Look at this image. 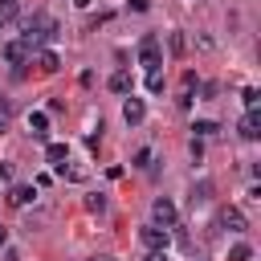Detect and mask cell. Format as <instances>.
Segmentation results:
<instances>
[{
	"instance_id": "cell-1",
	"label": "cell",
	"mask_w": 261,
	"mask_h": 261,
	"mask_svg": "<svg viewBox=\"0 0 261 261\" xmlns=\"http://www.w3.org/2000/svg\"><path fill=\"white\" fill-rule=\"evenodd\" d=\"M151 216H155L159 228H175V204H171L167 196H159V200L151 204Z\"/></svg>"
},
{
	"instance_id": "cell-2",
	"label": "cell",
	"mask_w": 261,
	"mask_h": 261,
	"mask_svg": "<svg viewBox=\"0 0 261 261\" xmlns=\"http://www.w3.org/2000/svg\"><path fill=\"white\" fill-rule=\"evenodd\" d=\"M139 61L151 65V69H159V37H155V33H147V37L139 41Z\"/></svg>"
},
{
	"instance_id": "cell-3",
	"label": "cell",
	"mask_w": 261,
	"mask_h": 261,
	"mask_svg": "<svg viewBox=\"0 0 261 261\" xmlns=\"http://www.w3.org/2000/svg\"><path fill=\"white\" fill-rule=\"evenodd\" d=\"M139 241H143L151 253H163V249H167V228H159V224H147V228L139 232Z\"/></svg>"
},
{
	"instance_id": "cell-4",
	"label": "cell",
	"mask_w": 261,
	"mask_h": 261,
	"mask_svg": "<svg viewBox=\"0 0 261 261\" xmlns=\"http://www.w3.org/2000/svg\"><path fill=\"white\" fill-rule=\"evenodd\" d=\"M122 118H126V126H139V122L147 118V106H143V98H126V102H122Z\"/></svg>"
},
{
	"instance_id": "cell-5",
	"label": "cell",
	"mask_w": 261,
	"mask_h": 261,
	"mask_svg": "<svg viewBox=\"0 0 261 261\" xmlns=\"http://www.w3.org/2000/svg\"><path fill=\"white\" fill-rule=\"evenodd\" d=\"M237 130H241V139H261V114H257V110H249V114L241 118V126H237Z\"/></svg>"
},
{
	"instance_id": "cell-6",
	"label": "cell",
	"mask_w": 261,
	"mask_h": 261,
	"mask_svg": "<svg viewBox=\"0 0 261 261\" xmlns=\"http://www.w3.org/2000/svg\"><path fill=\"white\" fill-rule=\"evenodd\" d=\"M220 224H224L228 232H245V212H241V208H224V212H220Z\"/></svg>"
},
{
	"instance_id": "cell-7",
	"label": "cell",
	"mask_w": 261,
	"mask_h": 261,
	"mask_svg": "<svg viewBox=\"0 0 261 261\" xmlns=\"http://www.w3.org/2000/svg\"><path fill=\"white\" fill-rule=\"evenodd\" d=\"M4 61H8V65H24V61H29V45H24V41H12V45L4 49Z\"/></svg>"
},
{
	"instance_id": "cell-8",
	"label": "cell",
	"mask_w": 261,
	"mask_h": 261,
	"mask_svg": "<svg viewBox=\"0 0 261 261\" xmlns=\"http://www.w3.org/2000/svg\"><path fill=\"white\" fill-rule=\"evenodd\" d=\"M8 200H12L16 208H24V204H33V200H37V188H33V184H16Z\"/></svg>"
},
{
	"instance_id": "cell-9",
	"label": "cell",
	"mask_w": 261,
	"mask_h": 261,
	"mask_svg": "<svg viewBox=\"0 0 261 261\" xmlns=\"http://www.w3.org/2000/svg\"><path fill=\"white\" fill-rule=\"evenodd\" d=\"M212 200V179H200L196 188H192V208H204Z\"/></svg>"
},
{
	"instance_id": "cell-10",
	"label": "cell",
	"mask_w": 261,
	"mask_h": 261,
	"mask_svg": "<svg viewBox=\"0 0 261 261\" xmlns=\"http://www.w3.org/2000/svg\"><path fill=\"white\" fill-rule=\"evenodd\" d=\"M65 155H69V147H65V143H45V159H49L53 167H61V163H65Z\"/></svg>"
},
{
	"instance_id": "cell-11",
	"label": "cell",
	"mask_w": 261,
	"mask_h": 261,
	"mask_svg": "<svg viewBox=\"0 0 261 261\" xmlns=\"http://www.w3.org/2000/svg\"><path fill=\"white\" fill-rule=\"evenodd\" d=\"M29 130H33L37 139H45V135H49V118H45L41 110H33V114H29Z\"/></svg>"
},
{
	"instance_id": "cell-12",
	"label": "cell",
	"mask_w": 261,
	"mask_h": 261,
	"mask_svg": "<svg viewBox=\"0 0 261 261\" xmlns=\"http://www.w3.org/2000/svg\"><path fill=\"white\" fill-rule=\"evenodd\" d=\"M37 65H41V73H57V65H61V61H57V53L41 49V53H37Z\"/></svg>"
},
{
	"instance_id": "cell-13",
	"label": "cell",
	"mask_w": 261,
	"mask_h": 261,
	"mask_svg": "<svg viewBox=\"0 0 261 261\" xmlns=\"http://www.w3.org/2000/svg\"><path fill=\"white\" fill-rule=\"evenodd\" d=\"M130 86H135V82H130V73H126V69H118V73L110 77V90H114V94H130Z\"/></svg>"
},
{
	"instance_id": "cell-14",
	"label": "cell",
	"mask_w": 261,
	"mask_h": 261,
	"mask_svg": "<svg viewBox=\"0 0 261 261\" xmlns=\"http://www.w3.org/2000/svg\"><path fill=\"white\" fill-rule=\"evenodd\" d=\"M249 257H253V249H249L245 241H237V245L228 249V261H249Z\"/></svg>"
},
{
	"instance_id": "cell-15",
	"label": "cell",
	"mask_w": 261,
	"mask_h": 261,
	"mask_svg": "<svg viewBox=\"0 0 261 261\" xmlns=\"http://www.w3.org/2000/svg\"><path fill=\"white\" fill-rule=\"evenodd\" d=\"M147 90H151V94H159V90H163V73H159V69H151V73H147Z\"/></svg>"
},
{
	"instance_id": "cell-16",
	"label": "cell",
	"mask_w": 261,
	"mask_h": 261,
	"mask_svg": "<svg viewBox=\"0 0 261 261\" xmlns=\"http://www.w3.org/2000/svg\"><path fill=\"white\" fill-rule=\"evenodd\" d=\"M192 130L196 135H216V122L212 118H200V122H192Z\"/></svg>"
},
{
	"instance_id": "cell-17",
	"label": "cell",
	"mask_w": 261,
	"mask_h": 261,
	"mask_svg": "<svg viewBox=\"0 0 261 261\" xmlns=\"http://www.w3.org/2000/svg\"><path fill=\"white\" fill-rule=\"evenodd\" d=\"M86 208H90V212H102V208H106V196H98V192L86 196Z\"/></svg>"
},
{
	"instance_id": "cell-18",
	"label": "cell",
	"mask_w": 261,
	"mask_h": 261,
	"mask_svg": "<svg viewBox=\"0 0 261 261\" xmlns=\"http://www.w3.org/2000/svg\"><path fill=\"white\" fill-rule=\"evenodd\" d=\"M8 16H16V0H0V24H4Z\"/></svg>"
},
{
	"instance_id": "cell-19",
	"label": "cell",
	"mask_w": 261,
	"mask_h": 261,
	"mask_svg": "<svg viewBox=\"0 0 261 261\" xmlns=\"http://www.w3.org/2000/svg\"><path fill=\"white\" fill-rule=\"evenodd\" d=\"M257 102H261V90H253V86H249V90H245V106H249V110H257Z\"/></svg>"
},
{
	"instance_id": "cell-20",
	"label": "cell",
	"mask_w": 261,
	"mask_h": 261,
	"mask_svg": "<svg viewBox=\"0 0 261 261\" xmlns=\"http://www.w3.org/2000/svg\"><path fill=\"white\" fill-rule=\"evenodd\" d=\"M147 163H151V151L139 147V151H135V167H147Z\"/></svg>"
},
{
	"instance_id": "cell-21",
	"label": "cell",
	"mask_w": 261,
	"mask_h": 261,
	"mask_svg": "<svg viewBox=\"0 0 261 261\" xmlns=\"http://www.w3.org/2000/svg\"><path fill=\"white\" fill-rule=\"evenodd\" d=\"M130 8H135V12H147V8H151V0H130Z\"/></svg>"
},
{
	"instance_id": "cell-22",
	"label": "cell",
	"mask_w": 261,
	"mask_h": 261,
	"mask_svg": "<svg viewBox=\"0 0 261 261\" xmlns=\"http://www.w3.org/2000/svg\"><path fill=\"white\" fill-rule=\"evenodd\" d=\"M8 110H12V102H8V98H4V94H0V114H4V118H8Z\"/></svg>"
},
{
	"instance_id": "cell-23",
	"label": "cell",
	"mask_w": 261,
	"mask_h": 261,
	"mask_svg": "<svg viewBox=\"0 0 261 261\" xmlns=\"http://www.w3.org/2000/svg\"><path fill=\"white\" fill-rule=\"evenodd\" d=\"M4 130H8V118H4V114H0V135H4Z\"/></svg>"
},
{
	"instance_id": "cell-24",
	"label": "cell",
	"mask_w": 261,
	"mask_h": 261,
	"mask_svg": "<svg viewBox=\"0 0 261 261\" xmlns=\"http://www.w3.org/2000/svg\"><path fill=\"white\" fill-rule=\"evenodd\" d=\"M4 245H8V232H4V228H0V249H4Z\"/></svg>"
},
{
	"instance_id": "cell-25",
	"label": "cell",
	"mask_w": 261,
	"mask_h": 261,
	"mask_svg": "<svg viewBox=\"0 0 261 261\" xmlns=\"http://www.w3.org/2000/svg\"><path fill=\"white\" fill-rule=\"evenodd\" d=\"M147 261H167V257H163V253H151V257H147Z\"/></svg>"
},
{
	"instance_id": "cell-26",
	"label": "cell",
	"mask_w": 261,
	"mask_h": 261,
	"mask_svg": "<svg viewBox=\"0 0 261 261\" xmlns=\"http://www.w3.org/2000/svg\"><path fill=\"white\" fill-rule=\"evenodd\" d=\"M73 4H77V8H90V0H73Z\"/></svg>"
},
{
	"instance_id": "cell-27",
	"label": "cell",
	"mask_w": 261,
	"mask_h": 261,
	"mask_svg": "<svg viewBox=\"0 0 261 261\" xmlns=\"http://www.w3.org/2000/svg\"><path fill=\"white\" fill-rule=\"evenodd\" d=\"M90 261H110V257H90Z\"/></svg>"
}]
</instances>
